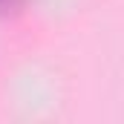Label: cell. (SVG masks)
<instances>
[{
  "label": "cell",
  "instance_id": "6da1fadb",
  "mask_svg": "<svg viewBox=\"0 0 124 124\" xmlns=\"http://www.w3.org/2000/svg\"><path fill=\"white\" fill-rule=\"evenodd\" d=\"M29 6V0H0V20H12L17 15H23Z\"/></svg>",
  "mask_w": 124,
  "mask_h": 124
}]
</instances>
